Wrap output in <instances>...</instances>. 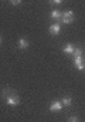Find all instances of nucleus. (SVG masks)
<instances>
[{"instance_id": "nucleus-1", "label": "nucleus", "mask_w": 85, "mask_h": 122, "mask_svg": "<svg viewBox=\"0 0 85 122\" xmlns=\"http://www.w3.org/2000/svg\"><path fill=\"white\" fill-rule=\"evenodd\" d=\"M6 104L10 105V107H17V105L20 104V97H17L16 94L7 95V97H6Z\"/></svg>"}, {"instance_id": "nucleus-2", "label": "nucleus", "mask_w": 85, "mask_h": 122, "mask_svg": "<svg viewBox=\"0 0 85 122\" xmlns=\"http://www.w3.org/2000/svg\"><path fill=\"white\" fill-rule=\"evenodd\" d=\"M61 19H62V23H65V24H71V23L74 21V11H72V10H67L65 13H62Z\"/></svg>"}, {"instance_id": "nucleus-3", "label": "nucleus", "mask_w": 85, "mask_h": 122, "mask_svg": "<svg viewBox=\"0 0 85 122\" xmlns=\"http://www.w3.org/2000/svg\"><path fill=\"white\" fill-rule=\"evenodd\" d=\"M61 109H62V102H60V101L51 102V105H50V111L51 112H60Z\"/></svg>"}, {"instance_id": "nucleus-4", "label": "nucleus", "mask_w": 85, "mask_h": 122, "mask_svg": "<svg viewBox=\"0 0 85 122\" xmlns=\"http://www.w3.org/2000/svg\"><path fill=\"white\" fill-rule=\"evenodd\" d=\"M48 31H50V34H51V36H57V34H60V31H61V26H60L58 23H54V24H51V26H50Z\"/></svg>"}, {"instance_id": "nucleus-5", "label": "nucleus", "mask_w": 85, "mask_h": 122, "mask_svg": "<svg viewBox=\"0 0 85 122\" xmlns=\"http://www.w3.org/2000/svg\"><path fill=\"white\" fill-rule=\"evenodd\" d=\"M74 64H75L77 70H84L85 68V62L82 60V57H75L74 58Z\"/></svg>"}, {"instance_id": "nucleus-6", "label": "nucleus", "mask_w": 85, "mask_h": 122, "mask_svg": "<svg viewBox=\"0 0 85 122\" xmlns=\"http://www.w3.org/2000/svg\"><path fill=\"white\" fill-rule=\"evenodd\" d=\"M17 47H19V48H21V50L27 48V47H28V40H27V38H20V40L17 41Z\"/></svg>"}, {"instance_id": "nucleus-7", "label": "nucleus", "mask_w": 85, "mask_h": 122, "mask_svg": "<svg viewBox=\"0 0 85 122\" xmlns=\"http://www.w3.org/2000/svg\"><path fill=\"white\" fill-rule=\"evenodd\" d=\"M74 50H75V47H74L72 44H67V46L62 48V51H64L65 54H68V56H72V54H74Z\"/></svg>"}, {"instance_id": "nucleus-8", "label": "nucleus", "mask_w": 85, "mask_h": 122, "mask_svg": "<svg viewBox=\"0 0 85 122\" xmlns=\"http://www.w3.org/2000/svg\"><path fill=\"white\" fill-rule=\"evenodd\" d=\"M71 104H72V99H71V97H68V95H67V97H64V98H62V105H65V107H70Z\"/></svg>"}, {"instance_id": "nucleus-9", "label": "nucleus", "mask_w": 85, "mask_h": 122, "mask_svg": "<svg viewBox=\"0 0 85 122\" xmlns=\"http://www.w3.org/2000/svg\"><path fill=\"white\" fill-rule=\"evenodd\" d=\"M50 16H51V19H55V20H57V19H61V16H62V14H61L58 10H53V11L50 13Z\"/></svg>"}, {"instance_id": "nucleus-10", "label": "nucleus", "mask_w": 85, "mask_h": 122, "mask_svg": "<svg viewBox=\"0 0 85 122\" xmlns=\"http://www.w3.org/2000/svg\"><path fill=\"white\" fill-rule=\"evenodd\" d=\"M72 56H74V57H82V50H81V48H75Z\"/></svg>"}, {"instance_id": "nucleus-11", "label": "nucleus", "mask_w": 85, "mask_h": 122, "mask_svg": "<svg viewBox=\"0 0 85 122\" xmlns=\"http://www.w3.org/2000/svg\"><path fill=\"white\" fill-rule=\"evenodd\" d=\"M50 3H51L53 6H60V4H61V1H60V0H54V1H50Z\"/></svg>"}, {"instance_id": "nucleus-12", "label": "nucleus", "mask_w": 85, "mask_h": 122, "mask_svg": "<svg viewBox=\"0 0 85 122\" xmlns=\"http://www.w3.org/2000/svg\"><path fill=\"white\" fill-rule=\"evenodd\" d=\"M20 3H21V1H19V0H13V1H11V4H13V6H19Z\"/></svg>"}, {"instance_id": "nucleus-13", "label": "nucleus", "mask_w": 85, "mask_h": 122, "mask_svg": "<svg viewBox=\"0 0 85 122\" xmlns=\"http://www.w3.org/2000/svg\"><path fill=\"white\" fill-rule=\"evenodd\" d=\"M70 122H78V119H77L75 117H71V118H70Z\"/></svg>"}, {"instance_id": "nucleus-14", "label": "nucleus", "mask_w": 85, "mask_h": 122, "mask_svg": "<svg viewBox=\"0 0 85 122\" xmlns=\"http://www.w3.org/2000/svg\"><path fill=\"white\" fill-rule=\"evenodd\" d=\"M0 43H1V37H0Z\"/></svg>"}]
</instances>
